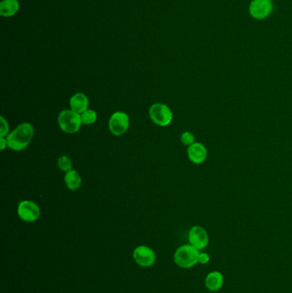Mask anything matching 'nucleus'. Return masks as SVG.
<instances>
[{"label": "nucleus", "instance_id": "obj_18", "mask_svg": "<svg viewBox=\"0 0 292 293\" xmlns=\"http://www.w3.org/2000/svg\"><path fill=\"white\" fill-rule=\"evenodd\" d=\"M0 122H1V127H0V138H6L10 134V126L3 116L0 117Z\"/></svg>", "mask_w": 292, "mask_h": 293}, {"label": "nucleus", "instance_id": "obj_14", "mask_svg": "<svg viewBox=\"0 0 292 293\" xmlns=\"http://www.w3.org/2000/svg\"><path fill=\"white\" fill-rule=\"evenodd\" d=\"M19 2L17 0H3L0 4L1 16H12L18 11Z\"/></svg>", "mask_w": 292, "mask_h": 293}, {"label": "nucleus", "instance_id": "obj_7", "mask_svg": "<svg viewBox=\"0 0 292 293\" xmlns=\"http://www.w3.org/2000/svg\"><path fill=\"white\" fill-rule=\"evenodd\" d=\"M274 9L272 0H252L250 2L249 11L250 16L256 20H263L270 16Z\"/></svg>", "mask_w": 292, "mask_h": 293}, {"label": "nucleus", "instance_id": "obj_17", "mask_svg": "<svg viewBox=\"0 0 292 293\" xmlns=\"http://www.w3.org/2000/svg\"><path fill=\"white\" fill-rule=\"evenodd\" d=\"M180 140L184 145L188 146V147L195 143V136L190 131H185V132L182 133Z\"/></svg>", "mask_w": 292, "mask_h": 293}, {"label": "nucleus", "instance_id": "obj_9", "mask_svg": "<svg viewBox=\"0 0 292 293\" xmlns=\"http://www.w3.org/2000/svg\"><path fill=\"white\" fill-rule=\"evenodd\" d=\"M189 243L198 251L207 248L209 243V235L205 228L200 226H194L190 228L188 234Z\"/></svg>", "mask_w": 292, "mask_h": 293}, {"label": "nucleus", "instance_id": "obj_20", "mask_svg": "<svg viewBox=\"0 0 292 293\" xmlns=\"http://www.w3.org/2000/svg\"><path fill=\"white\" fill-rule=\"evenodd\" d=\"M8 147V143L6 138H0V150L4 151Z\"/></svg>", "mask_w": 292, "mask_h": 293}, {"label": "nucleus", "instance_id": "obj_15", "mask_svg": "<svg viewBox=\"0 0 292 293\" xmlns=\"http://www.w3.org/2000/svg\"><path fill=\"white\" fill-rule=\"evenodd\" d=\"M81 119H82V124L85 125H90V124H95L97 120V114L93 109H87V111L81 114Z\"/></svg>", "mask_w": 292, "mask_h": 293}, {"label": "nucleus", "instance_id": "obj_4", "mask_svg": "<svg viewBox=\"0 0 292 293\" xmlns=\"http://www.w3.org/2000/svg\"><path fill=\"white\" fill-rule=\"evenodd\" d=\"M148 114L151 120L159 126H167L173 119V114L166 104H153L150 106Z\"/></svg>", "mask_w": 292, "mask_h": 293}, {"label": "nucleus", "instance_id": "obj_10", "mask_svg": "<svg viewBox=\"0 0 292 293\" xmlns=\"http://www.w3.org/2000/svg\"><path fill=\"white\" fill-rule=\"evenodd\" d=\"M188 158L195 165L203 164L208 158V148L201 143H193L187 149Z\"/></svg>", "mask_w": 292, "mask_h": 293}, {"label": "nucleus", "instance_id": "obj_13", "mask_svg": "<svg viewBox=\"0 0 292 293\" xmlns=\"http://www.w3.org/2000/svg\"><path fill=\"white\" fill-rule=\"evenodd\" d=\"M64 183L69 190H77L82 185V177L76 170H71L64 175Z\"/></svg>", "mask_w": 292, "mask_h": 293}, {"label": "nucleus", "instance_id": "obj_12", "mask_svg": "<svg viewBox=\"0 0 292 293\" xmlns=\"http://www.w3.org/2000/svg\"><path fill=\"white\" fill-rule=\"evenodd\" d=\"M205 285L210 291H218L224 285V276L219 271H212L206 276Z\"/></svg>", "mask_w": 292, "mask_h": 293}, {"label": "nucleus", "instance_id": "obj_3", "mask_svg": "<svg viewBox=\"0 0 292 293\" xmlns=\"http://www.w3.org/2000/svg\"><path fill=\"white\" fill-rule=\"evenodd\" d=\"M58 123L63 132L67 134H75L79 131L82 122L81 114L67 109L61 111L58 117Z\"/></svg>", "mask_w": 292, "mask_h": 293}, {"label": "nucleus", "instance_id": "obj_19", "mask_svg": "<svg viewBox=\"0 0 292 293\" xmlns=\"http://www.w3.org/2000/svg\"><path fill=\"white\" fill-rule=\"evenodd\" d=\"M210 262V256L208 253H200L198 258V263L205 265Z\"/></svg>", "mask_w": 292, "mask_h": 293}, {"label": "nucleus", "instance_id": "obj_6", "mask_svg": "<svg viewBox=\"0 0 292 293\" xmlns=\"http://www.w3.org/2000/svg\"><path fill=\"white\" fill-rule=\"evenodd\" d=\"M17 214L19 218L28 223L36 221L40 219L41 210L38 204L29 200H24L19 202L17 207Z\"/></svg>", "mask_w": 292, "mask_h": 293}, {"label": "nucleus", "instance_id": "obj_2", "mask_svg": "<svg viewBox=\"0 0 292 293\" xmlns=\"http://www.w3.org/2000/svg\"><path fill=\"white\" fill-rule=\"evenodd\" d=\"M200 251L191 244L180 246L174 253V262L181 268H191L198 263Z\"/></svg>", "mask_w": 292, "mask_h": 293}, {"label": "nucleus", "instance_id": "obj_8", "mask_svg": "<svg viewBox=\"0 0 292 293\" xmlns=\"http://www.w3.org/2000/svg\"><path fill=\"white\" fill-rule=\"evenodd\" d=\"M133 258L140 267H150L155 263V252L148 246L140 245L133 251Z\"/></svg>", "mask_w": 292, "mask_h": 293}, {"label": "nucleus", "instance_id": "obj_5", "mask_svg": "<svg viewBox=\"0 0 292 293\" xmlns=\"http://www.w3.org/2000/svg\"><path fill=\"white\" fill-rule=\"evenodd\" d=\"M129 127V118L124 111H115L110 117L108 128L111 134L116 137H121L127 132Z\"/></svg>", "mask_w": 292, "mask_h": 293}, {"label": "nucleus", "instance_id": "obj_16", "mask_svg": "<svg viewBox=\"0 0 292 293\" xmlns=\"http://www.w3.org/2000/svg\"><path fill=\"white\" fill-rule=\"evenodd\" d=\"M58 167L63 172H69L73 169V163L68 156L62 155L58 158Z\"/></svg>", "mask_w": 292, "mask_h": 293}, {"label": "nucleus", "instance_id": "obj_1", "mask_svg": "<svg viewBox=\"0 0 292 293\" xmlns=\"http://www.w3.org/2000/svg\"><path fill=\"white\" fill-rule=\"evenodd\" d=\"M34 136V128L33 124L28 122L19 124L16 129L6 137L8 148L16 152L24 150L29 147Z\"/></svg>", "mask_w": 292, "mask_h": 293}, {"label": "nucleus", "instance_id": "obj_11", "mask_svg": "<svg viewBox=\"0 0 292 293\" xmlns=\"http://www.w3.org/2000/svg\"><path fill=\"white\" fill-rule=\"evenodd\" d=\"M70 106L71 110H73L77 114H82L88 109L89 100L87 95L83 93H77L71 96Z\"/></svg>", "mask_w": 292, "mask_h": 293}]
</instances>
